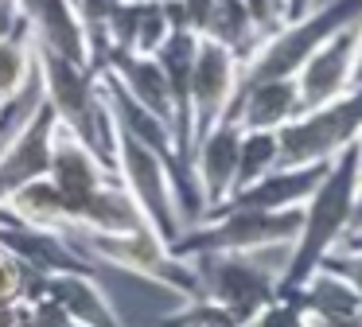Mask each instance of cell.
Returning <instances> with one entry per match:
<instances>
[{
  "instance_id": "1",
  "label": "cell",
  "mask_w": 362,
  "mask_h": 327,
  "mask_svg": "<svg viewBox=\"0 0 362 327\" xmlns=\"http://www.w3.org/2000/svg\"><path fill=\"white\" fill-rule=\"evenodd\" d=\"M358 187H362V140L327 164L323 183L304 202L300 238L292 241L288 257L281 265V296H292L346 241V234L354 226V210H358Z\"/></svg>"
},
{
  "instance_id": "2",
  "label": "cell",
  "mask_w": 362,
  "mask_h": 327,
  "mask_svg": "<svg viewBox=\"0 0 362 327\" xmlns=\"http://www.w3.org/2000/svg\"><path fill=\"white\" fill-rule=\"evenodd\" d=\"M35 74H40V93L55 105L63 129H71L82 144H90L105 164L113 168V109L102 93V74L90 62L66 59L51 47H35Z\"/></svg>"
},
{
  "instance_id": "3",
  "label": "cell",
  "mask_w": 362,
  "mask_h": 327,
  "mask_svg": "<svg viewBox=\"0 0 362 327\" xmlns=\"http://www.w3.org/2000/svg\"><path fill=\"white\" fill-rule=\"evenodd\" d=\"M71 241L94 265H113L121 272H133V277L148 280V285L164 288V292L180 296V300L206 296L199 265L183 261L172 249V241H164L152 226L133 230V234H78Z\"/></svg>"
},
{
  "instance_id": "4",
  "label": "cell",
  "mask_w": 362,
  "mask_h": 327,
  "mask_svg": "<svg viewBox=\"0 0 362 327\" xmlns=\"http://www.w3.org/2000/svg\"><path fill=\"white\" fill-rule=\"evenodd\" d=\"M362 20V0H323L315 12H308L304 20L284 23L273 35H265V43L242 62V78H238V93L250 90L257 82H273V78H296L300 67L327 43L331 35H339L343 28Z\"/></svg>"
},
{
  "instance_id": "5",
  "label": "cell",
  "mask_w": 362,
  "mask_h": 327,
  "mask_svg": "<svg viewBox=\"0 0 362 327\" xmlns=\"http://www.w3.org/2000/svg\"><path fill=\"white\" fill-rule=\"evenodd\" d=\"M304 226V207L296 210H218L199 226H187L175 241L183 261H199L211 253H265V249H292Z\"/></svg>"
},
{
  "instance_id": "6",
  "label": "cell",
  "mask_w": 362,
  "mask_h": 327,
  "mask_svg": "<svg viewBox=\"0 0 362 327\" xmlns=\"http://www.w3.org/2000/svg\"><path fill=\"white\" fill-rule=\"evenodd\" d=\"M281 168H315L362 140V86L327 105L304 109L281 132Z\"/></svg>"
},
{
  "instance_id": "7",
  "label": "cell",
  "mask_w": 362,
  "mask_h": 327,
  "mask_svg": "<svg viewBox=\"0 0 362 327\" xmlns=\"http://www.w3.org/2000/svg\"><path fill=\"white\" fill-rule=\"evenodd\" d=\"M117 152H113V171H117L121 187L133 195V202L144 210L148 226L160 234L164 241H180L183 238V214L175 202V183H172V168L160 152H152L148 144H141L136 137H129L125 129H113Z\"/></svg>"
},
{
  "instance_id": "8",
  "label": "cell",
  "mask_w": 362,
  "mask_h": 327,
  "mask_svg": "<svg viewBox=\"0 0 362 327\" xmlns=\"http://www.w3.org/2000/svg\"><path fill=\"white\" fill-rule=\"evenodd\" d=\"M203 288L242 327H253L269 304L281 300V269H269L257 253H211L199 257Z\"/></svg>"
},
{
  "instance_id": "9",
  "label": "cell",
  "mask_w": 362,
  "mask_h": 327,
  "mask_svg": "<svg viewBox=\"0 0 362 327\" xmlns=\"http://www.w3.org/2000/svg\"><path fill=\"white\" fill-rule=\"evenodd\" d=\"M59 129H63V121H59L55 105L40 93V101L20 117V125L8 132V140H0V199L4 202L20 187L51 176Z\"/></svg>"
},
{
  "instance_id": "10",
  "label": "cell",
  "mask_w": 362,
  "mask_h": 327,
  "mask_svg": "<svg viewBox=\"0 0 362 327\" xmlns=\"http://www.w3.org/2000/svg\"><path fill=\"white\" fill-rule=\"evenodd\" d=\"M238 78H242V59L230 47L214 43L203 35L195 59V78H191V121H195V144L206 129L230 113L238 98Z\"/></svg>"
},
{
  "instance_id": "11",
  "label": "cell",
  "mask_w": 362,
  "mask_h": 327,
  "mask_svg": "<svg viewBox=\"0 0 362 327\" xmlns=\"http://www.w3.org/2000/svg\"><path fill=\"white\" fill-rule=\"evenodd\" d=\"M296 86H300V98H304L308 109L327 105V101L358 90V23H351L339 35H331L300 67Z\"/></svg>"
},
{
  "instance_id": "12",
  "label": "cell",
  "mask_w": 362,
  "mask_h": 327,
  "mask_svg": "<svg viewBox=\"0 0 362 327\" xmlns=\"http://www.w3.org/2000/svg\"><path fill=\"white\" fill-rule=\"evenodd\" d=\"M238 152H242V125L234 117H222L214 129L199 137L195 152H191V168H195V179L203 187L206 214L222 210L230 195L238 191Z\"/></svg>"
},
{
  "instance_id": "13",
  "label": "cell",
  "mask_w": 362,
  "mask_h": 327,
  "mask_svg": "<svg viewBox=\"0 0 362 327\" xmlns=\"http://www.w3.org/2000/svg\"><path fill=\"white\" fill-rule=\"evenodd\" d=\"M0 246L16 253L35 277H55V272H94L98 265L74 246L71 238L51 230H35V226H0Z\"/></svg>"
},
{
  "instance_id": "14",
  "label": "cell",
  "mask_w": 362,
  "mask_h": 327,
  "mask_svg": "<svg viewBox=\"0 0 362 327\" xmlns=\"http://www.w3.org/2000/svg\"><path fill=\"white\" fill-rule=\"evenodd\" d=\"M323 176H327V164H315V168H276L265 179H257L253 187L230 195V202L222 210H296L315 195Z\"/></svg>"
},
{
  "instance_id": "15",
  "label": "cell",
  "mask_w": 362,
  "mask_h": 327,
  "mask_svg": "<svg viewBox=\"0 0 362 327\" xmlns=\"http://www.w3.org/2000/svg\"><path fill=\"white\" fill-rule=\"evenodd\" d=\"M304 109L308 105H304V98H300L296 78H273V82H257V86H250V90H242L226 117H234L242 129L281 132L284 125H292Z\"/></svg>"
},
{
  "instance_id": "16",
  "label": "cell",
  "mask_w": 362,
  "mask_h": 327,
  "mask_svg": "<svg viewBox=\"0 0 362 327\" xmlns=\"http://www.w3.org/2000/svg\"><path fill=\"white\" fill-rule=\"evenodd\" d=\"M51 179L71 202H82L98 195L102 187L117 183V171L102 160L90 144H82L71 129H59L55 140V160H51Z\"/></svg>"
},
{
  "instance_id": "17",
  "label": "cell",
  "mask_w": 362,
  "mask_h": 327,
  "mask_svg": "<svg viewBox=\"0 0 362 327\" xmlns=\"http://www.w3.org/2000/svg\"><path fill=\"white\" fill-rule=\"evenodd\" d=\"M20 16L35 35V47L66 54V59L90 62L86 54V28L74 8V0H20Z\"/></svg>"
},
{
  "instance_id": "18",
  "label": "cell",
  "mask_w": 362,
  "mask_h": 327,
  "mask_svg": "<svg viewBox=\"0 0 362 327\" xmlns=\"http://www.w3.org/2000/svg\"><path fill=\"white\" fill-rule=\"evenodd\" d=\"M40 288L55 296L78 327H125L121 311L105 296L94 272H55V277H40Z\"/></svg>"
},
{
  "instance_id": "19",
  "label": "cell",
  "mask_w": 362,
  "mask_h": 327,
  "mask_svg": "<svg viewBox=\"0 0 362 327\" xmlns=\"http://www.w3.org/2000/svg\"><path fill=\"white\" fill-rule=\"evenodd\" d=\"M105 74L121 86L133 101H141L144 109L160 113L168 125L175 117V105H172V86H168V74L160 67L156 54H113Z\"/></svg>"
},
{
  "instance_id": "20",
  "label": "cell",
  "mask_w": 362,
  "mask_h": 327,
  "mask_svg": "<svg viewBox=\"0 0 362 327\" xmlns=\"http://www.w3.org/2000/svg\"><path fill=\"white\" fill-rule=\"evenodd\" d=\"M8 210L16 214V222H24V226H35V230H51V234H63V238H74L71 199L59 191V183L51 176H43V179H35V183L20 187V191L8 199Z\"/></svg>"
},
{
  "instance_id": "21",
  "label": "cell",
  "mask_w": 362,
  "mask_h": 327,
  "mask_svg": "<svg viewBox=\"0 0 362 327\" xmlns=\"http://www.w3.org/2000/svg\"><path fill=\"white\" fill-rule=\"evenodd\" d=\"M35 35L28 20H20L12 31L0 35V109L16 105L20 98L35 90Z\"/></svg>"
},
{
  "instance_id": "22",
  "label": "cell",
  "mask_w": 362,
  "mask_h": 327,
  "mask_svg": "<svg viewBox=\"0 0 362 327\" xmlns=\"http://www.w3.org/2000/svg\"><path fill=\"white\" fill-rule=\"evenodd\" d=\"M284 300H296L308 316H331V319H362V296L346 285L339 272L320 269L304 280L292 296Z\"/></svg>"
},
{
  "instance_id": "23",
  "label": "cell",
  "mask_w": 362,
  "mask_h": 327,
  "mask_svg": "<svg viewBox=\"0 0 362 327\" xmlns=\"http://www.w3.org/2000/svg\"><path fill=\"white\" fill-rule=\"evenodd\" d=\"M269 31L253 20V12L245 8V0H214V12H211V23H206V39L230 47L238 59H250L261 43H265Z\"/></svg>"
},
{
  "instance_id": "24",
  "label": "cell",
  "mask_w": 362,
  "mask_h": 327,
  "mask_svg": "<svg viewBox=\"0 0 362 327\" xmlns=\"http://www.w3.org/2000/svg\"><path fill=\"white\" fill-rule=\"evenodd\" d=\"M281 168V137L265 129H242V152H238V191L253 187L269 171ZM234 191V195H238Z\"/></svg>"
},
{
  "instance_id": "25",
  "label": "cell",
  "mask_w": 362,
  "mask_h": 327,
  "mask_svg": "<svg viewBox=\"0 0 362 327\" xmlns=\"http://www.w3.org/2000/svg\"><path fill=\"white\" fill-rule=\"evenodd\" d=\"M160 327H242L218 300L211 296H195V300H183L175 311L160 316Z\"/></svg>"
},
{
  "instance_id": "26",
  "label": "cell",
  "mask_w": 362,
  "mask_h": 327,
  "mask_svg": "<svg viewBox=\"0 0 362 327\" xmlns=\"http://www.w3.org/2000/svg\"><path fill=\"white\" fill-rule=\"evenodd\" d=\"M172 20H168V4L156 0H141V16H136V39H133V54H156L172 35Z\"/></svg>"
},
{
  "instance_id": "27",
  "label": "cell",
  "mask_w": 362,
  "mask_h": 327,
  "mask_svg": "<svg viewBox=\"0 0 362 327\" xmlns=\"http://www.w3.org/2000/svg\"><path fill=\"white\" fill-rule=\"evenodd\" d=\"M253 327H308V311L300 308L296 300H276V304H269L265 311H261V319Z\"/></svg>"
},
{
  "instance_id": "28",
  "label": "cell",
  "mask_w": 362,
  "mask_h": 327,
  "mask_svg": "<svg viewBox=\"0 0 362 327\" xmlns=\"http://www.w3.org/2000/svg\"><path fill=\"white\" fill-rule=\"evenodd\" d=\"M323 269L339 272V277H343L346 285L362 296V253H358V249H335V253L323 261Z\"/></svg>"
},
{
  "instance_id": "29",
  "label": "cell",
  "mask_w": 362,
  "mask_h": 327,
  "mask_svg": "<svg viewBox=\"0 0 362 327\" xmlns=\"http://www.w3.org/2000/svg\"><path fill=\"white\" fill-rule=\"evenodd\" d=\"M245 8H250L253 12V20L261 23V28L269 31V35H273L276 28H281V0H245Z\"/></svg>"
},
{
  "instance_id": "30",
  "label": "cell",
  "mask_w": 362,
  "mask_h": 327,
  "mask_svg": "<svg viewBox=\"0 0 362 327\" xmlns=\"http://www.w3.org/2000/svg\"><path fill=\"white\" fill-rule=\"evenodd\" d=\"M183 12H187V23L199 31V35H206V23H211V12H214V0H180Z\"/></svg>"
},
{
  "instance_id": "31",
  "label": "cell",
  "mask_w": 362,
  "mask_h": 327,
  "mask_svg": "<svg viewBox=\"0 0 362 327\" xmlns=\"http://www.w3.org/2000/svg\"><path fill=\"white\" fill-rule=\"evenodd\" d=\"M323 0H281V20L284 23H296V20H304L308 12H315ZM281 23V28H284Z\"/></svg>"
},
{
  "instance_id": "32",
  "label": "cell",
  "mask_w": 362,
  "mask_h": 327,
  "mask_svg": "<svg viewBox=\"0 0 362 327\" xmlns=\"http://www.w3.org/2000/svg\"><path fill=\"white\" fill-rule=\"evenodd\" d=\"M20 20H24V16H20V0H0V35L12 31Z\"/></svg>"
},
{
  "instance_id": "33",
  "label": "cell",
  "mask_w": 362,
  "mask_h": 327,
  "mask_svg": "<svg viewBox=\"0 0 362 327\" xmlns=\"http://www.w3.org/2000/svg\"><path fill=\"white\" fill-rule=\"evenodd\" d=\"M308 327H362V319H331V316H308Z\"/></svg>"
},
{
  "instance_id": "34",
  "label": "cell",
  "mask_w": 362,
  "mask_h": 327,
  "mask_svg": "<svg viewBox=\"0 0 362 327\" xmlns=\"http://www.w3.org/2000/svg\"><path fill=\"white\" fill-rule=\"evenodd\" d=\"M339 249H358V253H362V230H351V234H346V241H343Z\"/></svg>"
},
{
  "instance_id": "35",
  "label": "cell",
  "mask_w": 362,
  "mask_h": 327,
  "mask_svg": "<svg viewBox=\"0 0 362 327\" xmlns=\"http://www.w3.org/2000/svg\"><path fill=\"white\" fill-rule=\"evenodd\" d=\"M351 230H362V187H358V210H354V226Z\"/></svg>"
},
{
  "instance_id": "36",
  "label": "cell",
  "mask_w": 362,
  "mask_h": 327,
  "mask_svg": "<svg viewBox=\"0 0 362 327\" xmlns=\"http://www.w3.org/2000/svg\"><path fill=\"white\" fill-rule=\"evenodd\" d=\"M358 86H362V20H358Z\"/></svg>"
},
{
  "instance_id": "37",
  "label": "cell",
  "mask_w": 362,
  "mask_h": 327,
  "mask_svg": "<svg viewBox=\"0 0 362 327\" xmlns=\"http://www.w3.org/2000/svg\"><path fill=\"white\" fill-rule=\"evenodd\" d=\"M156 4H168V0H156Z\"/></svg>"
}]
</instances>
